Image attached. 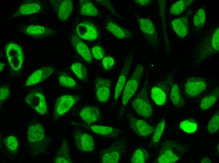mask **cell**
<instances>
[{"label":"cell","instance_id":"6da1fadb","mask_svg":"<svg viewBox=\"0 0 219 163\" xmlns=\"http://www.w3.org/2000/svg\"><path fill=\"white\" fill-rule=\"evenodd\" d=\"M50 143L40 123L31 122L28 127L26 144L30 155L37 157L44 154Z\"/></svg>","mask_w":219,"mask_h":163},{"label":"cell","instance_id":"7a4b0ae2","mask_svg":"<svg viewBox=\"0 0 219 163\" xmlns=\"http://www.w3.org/2000/svg\"><path fill=\"white\" fill-rule=\"evenodd\" d=\"M127 142L126 138L120 137L114 139L109 146L100 149V162L118 163L126 152Z\"/></svg>","mask_w":219,"mask_h":163},{"label":"cell","instance_id":"3957f363","mask_svg":"<svg viewBox=\"0 0 219 163\" xmlns=\"http://www.w3.org/2000/svg\"><path fill=\"white\" fill-rule=\"evenodd\" d=\"M187 147L183 144L170 140L164 141L162 144L156 162L173 163L177 162L188 151Z\"/></svg>","mask_w":219,"mask_h":163},{"label":"cell","instance_id":"277c9868","mask_svg":"<svg viewBox=\"0 0 219 163\" xmlns=\"http://www.w3.org/2000/svg\"><path fill=\"white\" fill-rule=\"evenodd\" d=\"M148 77L138 95L132 102V106L136 113L140 116L150 119L153 114V109L148 93Z\"/></svg>","mask_w":219,"mask_h":163},{"label":"cell","instance_id":"5b68a950","mask_svg":"<svg viewBox=\"0 0 219 163\" xmlns=\"http://www.w3.org/2000/svg\"><path fill=\"white\" fill-rule=\"evenodd\" d=\"M17 31L25 35L35 39H41L53 35L57 31L47 26L37 24H19Z\"/></svg>","mask_w":219,"mask_h":163},{"label":"cell","instance_id":"8992f818","mask_svg":"<svg viewBox=\"0 0 219 163\" xmlns=\"http://www.w3.org/2000/svg\"><path fill=\"white\" fill-rule=\"evenodd\" d=\"M144 72L142 64L138 65L123 89L122 97V106L125 107L137 90Z\"/></svg>","mask_w":219,"mask_h":163},{"label":"cell","instance_id":"52a82bcc","mask_svg":"<svg viewBox=\"0 0 219 163\" xmlns=\"http://www.w3.org/2000/svg\"><path fill=\"white\" fill-rule=\"evenodd\" d=\"M5 49L10 68L14 71H20L24 61L23 51L21 45L9 42L5 45Z\"/></svg>","mask_w":219,"mask_h":163},{"label":"cell","instance_id":"ba28073f","mask_svg":"<svg viewBox=\"0 0 219 163\" xmlns=\"http://www.w3.org/2000/svg\"><path fill=\"white\" fill-rule=\"evenodd\" d=\"M45 3L38 0H29L21 2L8 18L13 19L37 13L45 9Z\"/></svg>","mask_w":219,"mask_h":163},{"label":"cell","instance_id":"9c48e42d","mask_svg":"<svg viewBox=\"0 0 219 163\" xmlns=\"http://www.w3.org/2000/svg\"><path fill=\"white\" fill-rule=\"evenodd\" d=\"M73 138L75 147L78 151L85 153L94 151L95 143L92 135L77 129L73 131Z\"/></svg>","mask_w":219,"mask_h":163},{"label":"cell","instance_id":"30bf717a","mask_svg":"<svg viewBox=\"0 0 219 163\" xmlns=\"http://www.w3.org/2000/svg\"><path fill=\"white\" fill-rule=\"evenodd\" d=\"M137 21L140 31L147 41L154 48L159 46L160 42L152 22L148 18L140 17L137 18Z\"/></svg>","mask_w":219,"mask_h":163},{"label":"cell","instance_id":"8fae6325","mask_svg":"<svg viewBox=\"0 0 219 163\" xmlns=\"http://www.w3.org/2000/svg\"><path fill=\"white\" fill-rule=\"evenodd\" d=\"M76 95H65L56 101L54 111V119L58 118L67 112L80 99Z\"/></svg>","mask_w":219,"mask_h":163},{"label":"cell","instance_id":"7c38bea8","mask_svg":"<svg viewBox=\"0 0 219 163\" xmlns=\"http://www.w3.org/2000/svg\"><path fill=\"white\" fill-rule=\"evenodd\" d=\"M133 52L127 54L115 87L114 100L116 101L126 83L127 76L133 60Z\"/></svg>","mask_w":219,"mask_h":163},{"label":"cell","instance_id":"4fadbf2b","mask_svg":"<svg viewBox=\"0 0 219 163\" xmlns=\"http://www.w3.org/2000/svg\"><path fill=\"white\" fill-rule=\"evenodd\" d=\"M84 127L89 131L100 136L114 139L120 137L123 132L118 128L110 126L85 124Z\"/></svg>","mask_w":219,"mask_h":163},{"label":"cell","instance_id":"5bb4252c","mask_svg":"<svg viewBox=\"0 0 219 163\" xmlns=\"http://www.w3.org/2000/svg\"><path fill=\"white\" fill-rule=\"evenodd\" d=\"M207 83L204 78L195 77L188 79L184 86L185 92L190 97H195L200 95L206 88Z\"/></svg>","mask_w":219,"mask_h":163},{"label":"cell","instance_id":"9a60e30c","mask_svg":"<svg viewBox=\"0 0 219 163\" xmlns=\"http://www.w3.org/2000/svg\"><path fill=\"white\" fill-rule=\"evenodd\" d=\"M112 82L109 79L102 77L96 78L95 81L96 96L100 102L105 103L110 98Z\"/></svg>","mask_w":219,"mask_h":163},{"label":"cell","instance_id":"2e32d148","mask_svg":"<svg viewBox=\"0 0 219 163\" xmlns=\"http://www.w3.org/2000/svg\"><path fill=\"white\" fill-rule=\"evenodd\" d=\"M25 101L29 106L41 115L45 114L48 106L44 96L38 92H33L28 94Z\"/></svg>","mask_w":219,"mask_h":163},{"label":"cell","instance_id":"e0dca14e","mask_svg":"<svg viewBox=\"0 0 219 163\" xmlns=\"http://www.w3.org/2000/svg\"><path fill=\"white\" fill-rule=\"evenodd\" d=\"M127 117L131 129L138 135L146 137L153 132V127L145 120L135 118L132 115Z\"/></svg>","mask_w":219,"mask_h":163},{"label":"cell","instance_id":"ac0fdd59","mask_svg":"<svg viewBox=\"0 0 219 163\" xmlns=\"http://www.w3.org/2000/svg\"><path fill=\"white\" fill-rule=\"evenodd\" d=\"M71 145L70 140L63 139L56 151L54 162L56 163H70L72 161L70 156Z\"/></svg>","mask_w":219,"mask_h":163},{"label":"cell","instance_id":"d6986e66","mask_svg":"<svg viewBox=\"0 0 219 163\" xmlns=\"http://www.w3.org/2000/svg\"><path fill=\"white\" fill-rule=\"evenodd\" d=\"M79 115L85 124L90 125L100 121L101 116L100 111L96 106L86 105L81 109Z\"/></svg>","mask_w":219,"mask_h":163},{"label":"cell","instance_id":"ffe728a7","mask_svg":"<svg viewBox=\"0 0 219 163\" xmlns=\"http://www.w3.org/2000/svg\"><path fill=\"white\" fill-rule=\"evenodd\" d=\"M54 71V68L50 66H43L36 70L30 76L25 82V86H32L43 81L50 76Z\"/></svg>","mask_w":219,"mask_h":163},{"label":"cell","instance_id":"44dd1931","mask_svg":"<svg viewBox=\"0 0 219 163\" xmlns=\"http://www.w3.org/2000/svg\"><path fill=\"white\" fill-rule=\"evenodd\" d=\"M76 31L80 37L89 41L93 40L98 37L96 28L93 24L88 22L79 24L76 27Z\"/></svg>","mask_w":219,"mask_h":163},{"label":"cell","instance_id":"7402d4cb","mask_svg":"<svg viewBox=\"0 0 219 163\" xmlns=\"http://www.w3.org/2000/svg\"><path fill=\"white\" fill-rule=\"evenodd\" d=\"M51 4L55 8L59 18L62 21L67 20L70 14L73 7V2L70 0L50 1Z\"/></svg>","mask_w":219,"mask_h":163},{"label":"cell","instance_id":"603a6c76","mask_svg":"<svg viewBox=\"0 0 219 163\" xmlns=\"http://www.w3.org/2000/svg\"><path fill=\"white\" fill-rule=\"evenodd\" d=\"M70 42L76 51L87 62L90 63L92 60L91 53L87 45L75 35H71Z\"/></svg>","mask_w":219,"mask_h":163},{"label":"cell","instance_id":"cb8c5ba5","mask_svg":"<svg viewBox=\"0 0 219 163\" xmlns=\"http://www.w3.org/2000/svg\"><path fill=\"white\" fill-rule=\"evenodd\" d=\"M171 25L176 34L179 37L183 38L188 33V26L187 18L183 17L173 20Z\"/></svg>","mask_w":219,"mask_h":163},{"label":"cell","instance_id":"d4e9b609","mask_svg":"<svg viewBox=\"0 0 219 163\" xmlns=\"http://www.w3.org/2000/svg\"><path fill=\"white\" fill-rule=\"evenodd\" d=\"M106 27L108 31L118 39L127 38L130 34L128 31L111 21H109L107 23Z\"/></svg>","mask_w":219,"mask_h":163},{"label":"cell","instance_id":"484cf974","mask_svg":"<svg viewBox=\"0 0 219 163\" xmlns=\"http://www.w3.org/2000/svg\"><path fill=\"white\" fill-rule=\"evenodd\" d=\"M219 88L217 87L210 94L204 97L201 100L199 107L201 109L205 110L211 107L219 97Z\"/></svg>","mask_w":219,"mask_h":163},{"label":"cell","instance_id":"4316f807","mask_svg":"<svg viewBox=\"0 0 219 163\" xmlns=\"http://www.w3.org/2000/svg\"><path fill=\"white\" fill-rule=\"evenodd\" d=\"M80 13L83 15L95 16H97L98 11L94 4L90 1L80 0Z\"/></svg>","mask_w":219,"mask_h":163},{"label":"cell","instance_id":"83f0119b","mask_svg":"<svg viewBox=\"0 0 219 163\" xmlns=\"http://www.w3.org/2000/svg\"><path fill=\"white\" fill-rule=\"evenodd\" d=\"M170 97L173 104L177 107H182L184 104L183 97L177 84L172 86Z\"/></svg>","mask_w":219,"mask_h":163},{"label":"cell","instance_id":"f1b7e54d","mask_svg":"<svg viewBox=\"0 0 219 163\" xmlns=\"http://www.w3.org/2000/svg\"><path fill=\"white\" fill-rule=\"evenodd\" d=\"M151 97L154 103L157 105H163L166 100V93L164 90L158 87L152 88L151 92Z\"/></svg>","mask_w":219,"mask_h":163},{"label":"cell","instance_id":"f546056e","mask_svg":"<svg viewBox=\"0 0 219 163\" xmlns=\"http://www.w3.org/2000/svg\"><path fill=\"white\" fill-rule=\"evenodd\" d=\"M149 154L144 149L139 147L133 152L130 160L132 163H144L149 157Z\"/></svg>","mask_w":219,"mask_h":163},{"label":"cell","instance_id":"4dcf8cb0","mask_svg":"<svg viewBox=\"0 0 219 163\" xmlns=\"http://www.w3.org/2000/svg\"><path fill=\"white\" fill-rule=\"evenodd\" d=\"M71 69L76 76L80 80L85 81L87 76V71L86 67L79 62H75L71 66Z\"/></svg>","mask_w":219,"mask_h":163},{"label":"cell","instance_id":"1f68e13d","mask_svg":"<svg viewBox=\"0 0 219 163\" xmlns=\"http://www.w3.org/2000/svg\"><path fill=\"white\" fill-rule=\"evenodd\" d=\"M59 84L61 86L69 88H75L77 86L75 81L70 76L65 73L62 72L58 79Z\"/></svg>","mask_w":219,"mask_h":163},{"label":"cell","instance_id":"d6a6232c","mask_svg":"<svg viewBox=\"0 0 219 163\" xmlns=\"http://www.w3.org/2000/svg\"><path fill=\"white\" fill-rule=\"evenodd\" d=\"M166 122L164 119H162L157 125L151 141V143L156 144L159 141L165 126Z\"/></svg>","mask_w":219,"mask_h":163},{"label":"cell","instance_id":"836d02e7","mask_svg":"<svg viewBox=\"0 0 219 163\" xmlns=\"http://www.w3.org/2000/svg\"><path fill=\"white\" fill-rule=\"evenodd\" d=\"M180 128L183 131L188 133L195 132L197 128V123L194 121L185 120L182 121L179 125Z\"/></svg>","mask_w":219,"mask_h":163},{"label":"cell","instance_id":"e575fe53","mask_svg":"<svg viewBox=\"0 0 219 163\" xmlns=\"http://www.w3.org/2000/svg\"><path fill=\"white\" fill-rule=\"evenodd\" d=\"M219 128V112L218 111L211 118L207 126V130L211 134L216 132Z\"/></svg>","mask_w":219,"mask_h":163},{"label":"cell","instance_id":"d590c367","mask_svg":"<svg viewBox=\"0 0 219 163\" xmlns=\"http://www.w3.org/2000/svg\"><path fill=\"white\" fill-rule=\"evenodd\" d=\"M205 20V13L204 10L200 9L195 13L193 18V22L195 26L198 28L203 26Z\"/></svg>","mask_w":219,"mask_h":163},{"label":"cell","instance_id":"8d00e7d4","mask_svg":"<svg viewBox=\"0 0 219 163\" xmlns=\"http://www.w3.org/2000/svg\"><path fill=\"white\" fill-rule=\"evenodd\" d=\"M5 144L9 151L13 153L16 152L18 146V142L14 136L10 135L8 137L5 139Z\"/></svg>","mask_w":219,"mask_h":163},{"label":"cell","instance_id":"74e56055","mask_svg":"<svg viewBox=\"0 0 219 163\" xmlns=\"http://www.w3.org/2000/svg\"><path fill=\"white\" fill-rule=\"evenodd\" d=\"M185 0H180L174 4L171 7L170 13L172 15L181 14L184 10L186 3Z\"/></svg>","mask_w":219,"mask_h":163},{"label":"cell","instance_id":"f35d334b","mask_svg":"<svg viewBox=\"0 0 219 163\" xmlns=\"http://www.w3.org/2000/svg\"><path fill=\"white\" fill-rule=\"evenodd\" d=\"M92 53L93 57L97 60L102 59L104 56V52L102 48L99 46H95L92 49Z\"/></svg>","mask_w":219,"mask_h":163},{"label":"cell","instance_id":"ab89813d","mask_svg":"<svg viewBox=\"0 0 219 163\" xmlns=\"http://www.w3.org/2000/svg\"><path fill=\"white\" fill-rule=\"evenodd\" d=\"M115 64L114 59L110 56L104 57L102 60V64L104 68L106 70L110 69Z\"/></svg>","mask_w":219,"mask_h":163},{"label":"cell","instance_id":"60d3db41","mask_svg":"<svg viewBox=\"0 0 219 163\" xmlns=\"http://www.w3.org/2000/svg\"><path fill=\"white\" fill-rule=\"evenodd\" d=\"M10 94V92L8 89L6 87L2 86L0 88V104H2Z\"/></svg>","mask_w":219,"mask_h":163},{"label":"cell","instance_id":"b9f144b4","mask_svg":"<svg viewBox=\"0 0 219 163\" xmlns=\"http://www.w3.org/2000/svg\"><path fill=\"white\" fill-rule=\"evenodd\" d=\"M135 1L139 6H143L149 5L151 1L149 0H136Z\"/></svg>","mask_w":219,"mask_h":163},{"label":"cell","instance_id":"7bdbcfd3","mask_svg":"<svg viewBox=\"0 0 219 163\" xmlns=\"http://www.w3.org/2000/svg\"><path fill=\"white\" fill-rule=\"evenodd\" d=\"M210 160L207 157L202 159L201 160V163H211Z\"/></svg>","mask_w":219,"mask_h":163},{"label":"cell","instance_id":"ee69618b","mask_svg":"<svg viewBox=\"0 0 219 163\" xmlns=\"http://www.w3.org/2000/svg\"><path fill=\"white\" fill-rule=\"evenodd\" d=\"M4 67V64L2 62L0 63V72H1L3 69Z\"/></svg>","mask_w":219,"mask_h":163}]
</instances>
